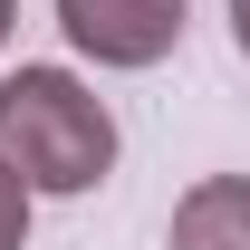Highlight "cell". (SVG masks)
<instances>
[{
	"mask_svg": "<svg viewBox=\"0 0 250 250\" xmlns=\"http://www.w3.org/2000/svg\"><path fill=\"white\" fill-rule=\"evenodd\" d=\"M0 164L29 192H96L116 173V116L67 67H10L0 77Z\"/></svg>",
	"mask_w": 250,
	"mask_h": 250,
	"instance_id": "cell-1",
	"label": "cell"
},
{
	"mask_svg": "<svg viewBox=\"0 0 250 250\" xmlns=\"http://www.w3.org/2000/svg\"><path fill=\"white\" fill-rule=\"evenodd\" d=\"M58 29L96 67H154L183 39V0H58Z\"/></svg>",
	"mask_w": 250,
	"mask_h": 250,
	"instance_id": "cell-2",
	"label": "cell"
},
{
	"mask_svg": "<svg viewBox=\"0 0 250 250\" xmlns=\"http://www.w3.org/2000/svg\"><path fill=\"white\" fill-rule=\"evenodd\" d=\"M10 10H20V0H0V39H10Z\"/></svg>",
	"mask_w": 250,
	"mask_h": 250,
	"instance_id": "cell-6",
	"label": "cell"
},
{
	"mask_svg": "<svg viewBox=\"0 0 250 250\" xmlns=\"http://www.w3.org/2000/svg\"><path fill=\"white\" fill-rule=\"evenodd\" d=\"M20 241H29V183L0 164V250H20Z\"/></svg>",
	"mask_w": 250,
	"mask_h": 250,
	"instance_id": "cell-4",
	"label": "cell"
},
{
	"mask_svg": "<svg viewBox=\"0 0 250 250\" xmlns=\"http://www.w3.org/2000/svg\"><path fill=\"white\" fill-rule=\"evenodd\" d=\"M231 39H241V58H250V0H231Z\"/></svg>",
	"mask_w": 250,
	"mask_h": 250,
	"instance_id": "cell-5",
	"label": "cell"
},
{
	"mask_svg": "<svg viewBox=\"0 0 250 250\" xmlns=\"http://www.w3.org/2000/svg\"><path fill=\"white\" fill-rule=\"evenodd\" d=\"M164 250H250V173H202L173 202V241Z\"/></svg>",
	"mask_w": 250,
	"mask_h": 250,
	"instance_id": "cell-3",
	"label": "cell"
}]
</instances>
